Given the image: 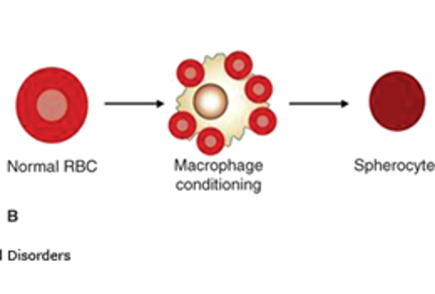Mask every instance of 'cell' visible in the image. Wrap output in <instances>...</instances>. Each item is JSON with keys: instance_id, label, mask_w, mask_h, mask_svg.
Wrapping results in <instances>:
<instances>
[{"instance_id": "6da1fadb", "label": "cell", "mask_w": 435, "mask_h": 294, "mask_svg": "<svg viewBox=\"0 0 435 294\" xmlns=\"http://www.w3.org/2000/svg\"><path fill=\"white\" fill-rule=\"evenodd\" d=\"M15 112L30 137L44 144H62L83 129L89 114V98L72 72L44 67L22 82Z\"/></svg>"}, {"instance_id": "7a4b0ae2", "label": "cell", "mask_w": 435, "mask_h": 294, "mask_svg": "<svg viewBox=\"0 0 435 294\" xmlns=\"http://www.w3.org/2000/svg\"><path fill=\"white\" fill-rule=\"evenodd\" d=\"M372 117L383 129L403 133L417 126L427 107L425 91L412 74H383L370 91Z\"/></svg>"}, {"instance_id": "3957f363", "label": "cell", "mask_w": 435, "mask_h": 294, "mask_svg": "<svg viewBox=\"0 0 435 294\" xmlns=\"http://www.w3.org/2000/svg\"><path fill=\"white\" fill-rule=\"evenodd\" d=\"M181 111L191 112L203 122L221 121L230 111L231 98L228 89L220 82H203L196 89H186L176 99Z\"/></svg>"}, {"instance_id": "277c9868", "label": "cell", "mask_w": 435, "mask_h": 294, "mask_svg": "<svg viewBox=\"0 0 435 294\" xmlns=\"http://www.w3.org/2000/svg\"><path fill=\"white\" fill-rule=\"evenodd\" d=\"M231 141L228 139V135L215 126H206L198 133L196 137V146L200 149V152H203L204 156H216L220 154L224 147H230Z\"/></svg>"}, {"instance_id": "5b68a950", "label": "cell", "mask_w": 435, "mask_h": 294, "mask_svg": "<svg viewBox=\"0 0 435 294\" xmlns=\"http://www.w3.org/2000/svg\"><path fill=\"white\" fill-rule=\"evenodd\" d=\"M251 71H253V59L246 52H243V50H236V52L224 57L223 72L230 79L236 80V82L246 80L250 77Z\"/></svg>"}, {"instance_id": "8992f818", "label": "cell", "mask_w": 435, "mask_h": 294, "mask_svg": "<svg viewBox=\"0 0 435 294\" xmlns=\"http://www.w3.org/2000/svg\"><path fill=\"white\" fill-rule=\"evenodd\" d=\"M200 122L194 117L191 112L178 109L169 119V133L173 137L181 139V141H189L198 134Z\"/></svg>"}, {"instance_id": "52a82bcc", "label": "cell", "mask_w": 435, "mask_h": 294, "mask_svg": "<svg viewBox=\"0 0 435 294\" xmlns=\"http://www.w3.org/2000/svg\"><path fill=\"white\" fill-rule=\"evenodd\" d=\"M278 126V117L270 107H256L248 114L246 127L258 135H268Z\"/></svg>"}, {"instance_id": "ba28073f", "label": "cell", "mask_w": 435, "mask_h": 294, "mask_svg": "<svg viewBox=\"0 0 435 294\" xmlns=\"http://www.w3.org/2000/svg\"><path fill=\"white\" fill-rule=\"evenodd\" d=\"M176 79L184 86V89H196L204 82L206 69L200 60L186 59L176 69Z\"/></svg>"}, {"instance_id": "9c48e42d", "label": "cell", "mask_w": 435, "mask_h": 294, "mask_svg": "<svg viewBox=\"0 0 435 294\" xmlns=\"http://www.w3.org/2000/svg\"><path fill=\"white\" fill-rule=\"evenodd\" d=\"M244 95L251 104H266L273 95V84L265 76H251L244 84Z\"/></svg>"}]
</instances>
